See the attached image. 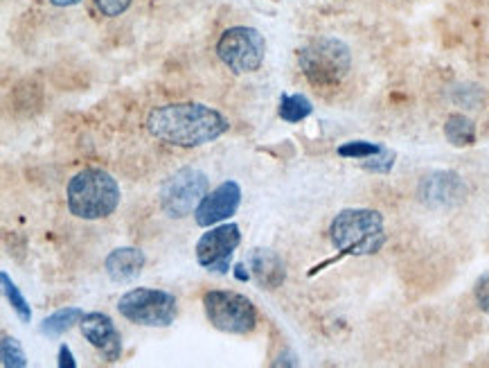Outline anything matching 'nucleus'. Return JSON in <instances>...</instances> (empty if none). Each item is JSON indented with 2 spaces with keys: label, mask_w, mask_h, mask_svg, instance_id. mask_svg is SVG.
<instances>
[{
  "label": "nucleus",
  "mask_w": 489,
  "mask_h": 368,
  "mask_svg": "<svg viewBox=\"0 0 489 368\" xmlns=\"http://www.w3.org/2000/svg\"><path fill=\"white\" fill-rule=\"evenodd\" d=\"M395 165V152H390L388 147H383L381 152L374 154V156L363 158V167L368 172H377V175H388Z\"/></svg>",
  "instance_id": "nucleus-21"
},
{
  "label": "nucleus",
  "mask_w": 489,
  "mask_h": 368,
  "mask_svg": "<svg viewBox=\"0 0 489 368\" xmlns=\"http://www.w3.org/2000/svg\"><path fill=\"white\" fill-rule=\"evenodd\" d=\"M237 278H240V280H249V271H244V265L237 267Z\"/></svg>",
  "instance_id": "nucleus-26"
},
{
  "label": "nucleus",
  "mask_w": 489,
  "mask_h": 368,
  "mask_svg": "<svg viewBox=\"0 0 489 368\" xmlns=\"http://www.w3.org/2000/svg\"><path fill=\"white\" fill-rule=\"evenodd\" d=\"M303 75L314 89H336L352 68V52L336 36H318L298 52Z\"/></svg>",
  "instance_id": "nucleus-4"
},
{
  "label": "nucleus",
  "mask_w": 489,
  "mask_h": 368,
  "mask_svg": "<svg viewBox=\"0 0 489 368\" xmlns=\"http://www.w3.org/2000/svg\"><path fill=\"white\" fill-rule=\"evenodd\" d=\"M118 312L127 321L145 328H167L176 319V298L163 289L138 288L118 301Z\"/></svg>",
  "instance_id": "nucleus-7"
},
{
  "label": "nucleus",
  "mask_w": 489,
  "mask_h": 368,
  "mask_svg": "<svg viewBox=\"0 0 489 368\" xmlns=\"http://www.w3.org/2000/svg\"><path fill=\"white\" fill-rule=\"evenodd\" d=\"M329 240L345 256H372L386 244L383 215L372 208H345L334 217Z\"/></svg>",
  "instance_id": "nucleus-3"
},
{
  "label": "nucleus",
  "mask_w": 489,
  "mask_h": 368,
  "mask_svg": "<svg viewBox=\"0 0 489 368\" xmlns=\"http://www.w3.org/2000/svg\"><path fill=\"white\" fill-rule=\"evenodd\" d=\"M223 113L208 104L178 102L163 104L149 111L147 131L156 140L174 147H201L214 143L228 131Z\"/></svg>",
  "instance_id": "nucleus-1"
},
{
  "label": "nucleus",
  "mask_w": 489,
  "mask_h": 368,
  "mask_svg": "<svg viewBox=\"0 0 489 368\" xmlns=\"http://www.w3.org/2000/svg\"><path fill=\"white\" fill-rule=\"evenodd\" d=\"M240 242L241 233L237 224H221L214 229L210 226L208 233L201 235L196 242V260L203 269L226 276L230 271L232 253L237 251Z\"/></svg>",
  "instance_id": "nucleus-9"
},
{
  "label": "nucleus",
  "mask_w": 489,
  "mask_h": 368,
  "mask_svg": "<svg viewBox=\"0 0 489 368\" xmlns=\"http://www.w3.org/2000/svg\"><path fill=\"white\" fill-rule=\"evenodd\" d=\"M208 175L196 167H183V170L174 172L161 188V208L165 215L172 220H183V217L196 212V208L208 194Z\"/></svg>",
  "instance_id": "nucleus-8"
},
{
  "label": "nucleus",
  "mask_w": 489,
  "mask_h": 368,
  "mask_svg": "<svg viewBox=\"0 0 489 368\" xmlns=\"http://www.w3.org/2000/svg\"><path fill=\"white\" fill-rule=\"evenodd\" d=\"M52 5H57V7H72V5L81 3V0H50Z\"/></svg>",
  "instance_id": "nucleus-25"
},
{
  "label": "nucleus",
  "mask_w": 489,
  "mask_h": 368,
  "mask_svg": "<svg viewBox=\"0 0 489 368\" xmlns=\"http://www.w3.org/2000/svg\"><path fill=\"white\" fill-rule=\"evenodd\" d=\"M249 267L253 278L264 289H277L287 278L285 262L271 249H253L249 256Z\"/></svg>",
  "instance_id": "nucleus-14"
},
{
  "label": "nucleus",
  "mask_w": 489,
  "mask_h": 368,
  "mask_svg": "<svg viewBox=\"0 0 489 368\" xmlns=\"http://www.w3.org/2000/svg\"><path fill=\"white\" fill-rule=\"evenodd\" d=\"M474 297H476L478 307L489 315V274H485L481 280H478L476 289H474Z\"/></svg>",
  "instance_id": "nucleus-23"
},
{
  "label": "nucleus",
  "mask_w": 489,
  "mask_h": 368,
  "mask_svg": "<svg viewBox=\"0 0 489 368\" xmlns=\"http://www.w3.org/2000/svg\"><path fill=\"white\" fill-rule=\"evenodd\" d=\"M217 54L228 71L235 75H249L259 71L267 57V41L259 30L246 25L228 27L217 41Z\"/></svg>",
  "instance_id": "nucleus-6"
},
{
  "label": "nucleus",
  "mask_w": 489,
  "mask_h": 368,
  "mask_svg": "<svg viewBox=\"0 0 489 368\" xmlns=\"http://www.w3.org/2000/svg\"><path fill=\"white\" fill-rule=\"evenodd\" d=\"M81 319H84V312L80 307H63V310H57L41 324V333L48 335V337H61Z\"/></svg>",
  "instance_id": "nucleus-16"
},
{
  "label": "nucleus",
  "mask_w": 489,
  "mask_h": 368,
  "mask_svg": "<svg viewBox=\"0 0 489 368\" xmlns=\"http://www.w3.org/2000/svg\"><path fill=\"white\" fill-rule=\"evenodd\" d=\"M145 253L136 247H120L113 249L104 260V271L113 283H131L138 278L145 269Z\"/></svg>",
  "instance_id": "nucleus-13"
},
{
  "label": "nucleus",
  "mask_w": 489,
  "mask_h": 368,
  "mask_svg": "<svg viewBox=\"0 0 489 368\" xmlns=\"http://www.w3.org/2000/svg\"><path fill=\"white\" fill-rule=\"evenodd\" d=\"M131 3H134V0H95V7H98L104 16L116 18L120 16V14H125L127 9L131 7Z\"/></svg>",
  "instance_id": "nucleus-22"
},
{
  "label": "nucleus",
  "mask_w": 489,
  "mask_h": 368,
  "mask_svg": "<svg viewBox=\"0 0 489 368\" xmlns=\"http://www.w3.org/2000/svg\"><path fill=\"white\" fill-rule=\"evenodd\" d=\"M0 357H3L5 368H25L27 357L23 353L18 339L9 337V335H3V342H0Z\"/></svg>",
  "instance_id": "nucleus-19"
},
{
  "label": "nucleus",
  "mask_w": 489,
  "mask_h": 368,
  "mask_svg": "<svg viewBox=\"0 0 489 368\" xmlns=\"http://www.w3.org/2000/svg\"><path fill=\"white\" fill-rule=\"evenodd\" d=\"M0 283H3V289H5V297H7V301L12 303L14 312L18 315V319L23 321V324H30L32 319V310H30V303L25 301V297H23L21 292H18V288L14 285V280L9 278L7 274H0Z\"/></svg>",
  "instance_id": "nucleus-18"
},
{
  "label": "nucleus",
  "mask_w": 489,
  "mask_h": 368,
  "mask_svg": "<svg viewBox=\"0 0 489 368\" xmlns=\"http://www.w3.org/2000/svg\"><path fill=\"white\" fill-rule=\"evenodd\" d=\"M312 111H314L312 102H309V99L300 93L282 95L280 109H277V113H280L282 120L291 122V125H296V122H303L305 118L312 116Z\"/></svg>",
  "instance_id": "nucleus-17"
},
{
  "label": "nucleus",
  "mask_w": 489,
  "mask_h": 368,
  "mask_svg": "<svg viewBox=\"0 0 489 368\" xmlns=\"http://www.w3.org/2000/svg\"><path fill=\"white\" fill-rule=\"evenodd\" d=\"M203 310L212 328L228 335H250L258 326V310L244 294L212 289L203 297Z\"/></svg>",
  "instance_id": "nucleus-5"
},
{
  "label": "nucleus",
  "mask_w": 489,
  "mask_h": 368,
  "mask_svg": "<svg viewBox=\"0 0 489 368\" xmlns=\"http://www.w3.org/2000/svg\"><path fill=\"white\" fill-rule=\"evenodd\" d=\"M467 197V185L456 172H431L419 184V199L431 208H449Z\"/></svg>",
  "instance_id": "nucleus-11"
},
{
  "label": "nucleus",
  "mask_w": 489,
  "mask_h": 368,
  "mask_svg": "<svg viewBox=\"0 0 489 368\" xmlns=\"http://www.w3.org/2000/svg\"><path fill=\"white\" fill-rule=\"evenodd\" d=\"M120 185L108 172L86 167L77 172L66 188L68 211L80 220H104L120 206Z\"/></svg>",
  "instance_id": "nucleus-2"
},
{
  "label": "nucleus",
  "mask_w": 489,
  "mask_h": 368,
  "mask_svg": "<svg viewBox=\"0 0 489 368\" xmlns=\"http://www.w3.org/2000/svg\"><path fill=\"white\" fill-rule=\"evenodd\" d=\"M59 366L61 368H75L77 366V362L72 360V353L68 346L59 348Z\"/></svg>",
  "instance_id": "nucleus-24"
},
{
  "label": "nucleus",
  "mask_w": 489,
  "mask_h": 368,
  "mask_svg": "<svg viewBox=\"0 0 489 368\" xmlns=\"http://www.w3.org/2000/svg\"><path fill=\"white\" fill-rule=\"evenodd\" d=\"M80 328L86 342H89L95 351L102 353L108 362L120 360L122 337L120 333H118L111 316L104 315V312H89V315H84V319L80 321Z\"/></svg>",
  "instance_id": "nucleus-12"
},
{
  "label": "nucleus",
  "mask_w": 489,
  "mask_h": 368,
  "mask_svg": "<svg viewBox=\"0 0 489 368\" xmlns=\"http://www.w3.org/2000/svg\"><path fill=\"white\" fill-rule=\"evenodd\" d=\"M241 203V188L235 181H223L217 188L210 190L201 206L196 208L194 220L201 229H210L221 222L230 220Z\"/></svg>",
  "instance_id": "nucleus-10"
},
{
  "label": "nucleus",
  "mask_w": 489,
  "mask_h": 368,
  "mask_svg": "<svg viewBox=\"0 0 489 368\" xmlns=\"http://www.w3.org/2000/svg\"><path fill=\"white\" fill-rule=\"evenodd\" d=\"M381 149H383V145L368 143V140H350V143L338 147V156L363 161V158H370V156H374V154H379Z\"/></svg>",
  "instance_id": "nucleus-20"
},
{
  "label": "nucleus",
  "mask_w": 489,
  "mask_h": 368,
  "mask_svg": "<svg viewBox=\"0 0 489 368\" xmlns=\"http://www.w3.org/2000/svg\"><path fill=\"white\" fill-rule=\"evenodd\" d=\"M445 136L456 147H469L476 143V125L463 113H451L445 122Z\"/></svg>",
  "instance_id": "nucleus-15"
}]
</instances>
